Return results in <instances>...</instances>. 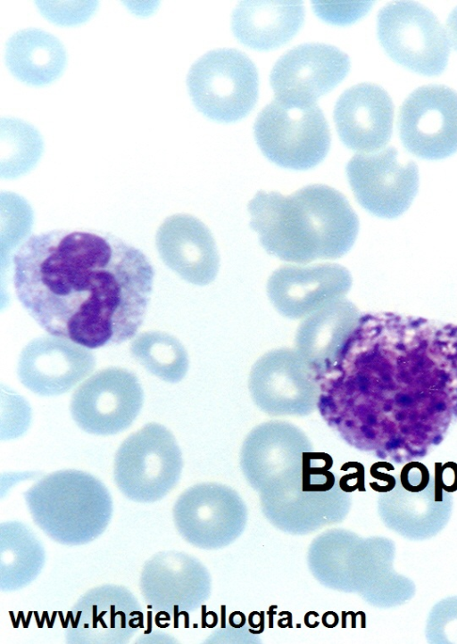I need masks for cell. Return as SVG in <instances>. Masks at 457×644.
I'll list each match as a JSON object with an SVG mask.
<instances>
[{
    "label": "cell",
    "mask_w": 457,
    "mask_h": 644,
    "mask_svg": "<svg viewBox=\"0 0 457 644\" xmlns=\"http://www.w3.org/2000/svg\"><path fill=\"white\" fill-rule=\"evenodd\" d=\"M43 151V140L32 125L16 118L0 119L1 177L16 178L29 170Z\"/></svg>",
    "instance_id": "cell-25"
},
{
    "label": "cell",
    "mask_w": 457,
    "mask_h": 644,
    "mask_svg": "<svg viewBox=\"0 0 457 644\" xmlns=\"http://www.w3.org/2000/svg\"><path fill=\"white\" fill-rule=\"evenodd\" d=\"M317 378V409L347 443L397 463L423 457L457 422V325L361 314Z\"/></svg>",
    "instance_id": "cell-1"
},
{
    "label": "cell",
    "mask_w": 457,
    "mask_h": 644,
    "mask_svg": "<svg viewBox=\"0 0 457 644\" xmlns=\"http://www.w3.org/2000/svg\"><path fill=\"white\" fill-rule=\"evenodd\" d=\"M5 62L19 80L43 86L62 74L66 64V53L54 35L39 29H25L8 39Z\"/></svg>",
    "instance_id": "cell-22"
},
{
    "label": "cell",
    "mask_w": 457,
    "mask_h": 644,
    "mask_svg": "<svg viewBox=\"0 0 457 644\" xmlns=\"http://www.w3.org/2000/svg\"><path fill=\"white\" fill-rule=\"evenodd\" d=\"M378 36L387 54L413 71L434 76L447 65V33L436 15L417 2L383 6L378 14Z\"/></svg>",
    "instance_id": "cell-8"
},
{
    "label": "cell",
    "mask_w": 457,
    "mask_h": 644,
    "mask_svg": "<svg viewBox=\"0 0 457 644\" xmlns=\"http://www.w3.org/2000/svg\"><path fill=\"white\" fill-rule=\"evenodd\" d=\"M303 17L301 1H243L234 9L232 29L244 45L270 50L290 40Z\"/></svg>",
    "instance_id": "cell-21"
},
{
    "label": "cell",
    "mask_w": 457,
    "mask_h": 644,
    "mask_svg": "<svg viewBox=\"0 0 457 644\" xmlns=\"http://www.w3.org/2000/svg\"><path fill=\"white\" fill-rule=\"evenodd\" d=\"M35 524L64 545H82L99 537L113 511L111 494L94 475L75 469L49 474L24 492Z\"/></svg>",
    "instance_id": "cell-4"
},
{
    "label": "cell",
    "mask_w": 457,
    "mask_h": 644,
    "mask_svg": "<svg viewBox=\"0 0 457 644\" xmlns=\"http://www.w3.org/2000/svg\"><path fill=\"white\" fill-rule=\"evenodd\" d=\"M248 211L250 227L264 250L285 261L340 258L359 232V219L348 200L325 185H309L290 195L259 191Z\"/></svg>",
    "instance_id": "cell-3"
},
{
    "label": "cell",
    "mask_w": 457,
    "mask_h": 644,
    "mask_svg": "<svg viewBox=\"0 0 457 644\" xmlns=\"http://www.w3.org/2000/svg\"><path fill=\"white\" fill-rule=\"evenodd\" d=\"M361 316L357 307L344 297L326 304L300 323L295 349L317 377L335 364Z\"/></svg>",
    "instance_id": "cell-19"
},
{
    "label": "cell",
    "mask_w": 457,
    "mask_h": 644,
    "mask_svg": "<svg viewBox=\"0 0 457 644\" xmlns=\"http://www.w3.org/2000/svg\"><path fill=\"white\" fill-rule=\"evenodd\" d=\"M253 130L262 153L287 169L313 168L330 147L328 122L315 103L297 105L274 99L258 113Z\"/></svg>",
    "instance_id": "cell-5"
},
{
    "label": "cell",
    "mask_w": 457,
    "mask_h": 644,
    "mask_svg": "<svg viewBox=\"0 0 457 644\" xmlns=\"http://www.w3.org/2000/svg\"><path fill=\"white\" fill-rule=\"evenodd\" d=\"M248 387L254 404L270 416L305 417L317 410L319 381L295 349H274L259 358Z\"/></svg>",
    "instance_id": "cell-9"
},
{
    "label": "cell",
    "mask_w": 457,
    "mask_h": 644,
    "mask_svg": "<svg viewBox=\"0 0 457 644\" xmlns=\"http://www.w3.org/2000/svg\"><path fill=\"white\" fill-rule=\"evenodd\" d=\"M96 367V357L87 348L68 339L43 336L22 350L17 367L21 383L41 396L70 391Z\"/></svg>",
    "instance_id": "cell-16"
},
{
    "label": "cell",
    "mask_w": 457,
    "mask_h": 644,
    "mask_svg": "<svg viewBox=\"0 0 457 644\" xmlns=\"http://www.w3.org/2000/svg\"><path fill=\"white\" fill-rule=\"evenodd\" d=\"M144 627L137 598L120 585H103L83 594L69 613V643H125Z\"/></svg>",
    "instance_id": "cell-14"
},
{
    "label": "cell",
    "mask_w": 457,
    "mask_h": 644,
    "mask_svg": "<svg viewBox=\"0 0 457 644\" xmlns=\"http://www.w3.org/2000/svg\"><path fill=\"white\" fill-rule=\"evenodd\" d=\"M40 12L50 21L60 25H74L87 21L95 12L97 2L37 1Z\"/></svg>",
    "instance_id": "cell-26"
},
{
    "label": "cell",
    "mask_w": 457,
    "mask_h": 644,
    "mask_svg": "<svg viewBox=\"0 0 457 644\" xmlns=\"http://www.w3.org/2000/svg\"><path fill=\"white\" fill-rule=\"evenodd\" d=\"M187 83L198 111L218 121L245 117L258 99L257 69L235 48H219L201 56L191 66Z\"/></svg>",
    "instance_id": "cell-6"
},
{
    "label": "cell",
    "mask_w": 457,
    "mask_h": 644,
    "mask_svg": "<svg viewBox=\"0 0 457 644\" xmlns=\"http://www.w3.org/2000/svg\"><path fill=\"white\" fill-rule=\"evenodd\" d=\"M154 278L141 250L107 233L34 234L13 255V285L24 309L49 334L87 349L136 335Z\"/></svg>",
    "instance_id": "cell-2"
},
{
    "label": "cell",
    "mask_w": 457,
    "mask_h": 644,
    "mask_svg": "<svg viewBox=\"0 0 457 644\" xmlns=\"http://www.w3.org/2000/svg\"><path fill=\"white\" fill-rule=\"evenodd\" d=\"M191 557L175 550L160 551L144 565L141 594L153 610L176 615L191 609L198 595L199 573Z\"/></svg>",
    "instance_id": "cell-20"
},
{
    "label": "cell",
    "mask_w": 457,
    "mask_h": 644,
    "mask_svg": "<svg viewBox=\"0 0 457 644\" xmlns=\"http://www.w3.org/2000/svg\"><path fill=\"white\" fill-rule=\"evenodd\" d=\"M436 483L446 491L457 490V465L453 462L446 463L441 467L440 473H436Z\"/></svg>",
    "instance_id": "cell-29"
},
{
    "label": "cell",
    "mask_w": 457,
    "mask_h": 644,
    "mask_svg": "<svg viewBox=\"0 0 457 644\" xmlns=\"http://www.w3.org/2000/svg\"><path fill=\"white\" fill-rule=\"evenodd\" d=\"M350 70L348 55L323 43H306L288 50L270 75L275 99L286 103L314 104L334 88Z\"/></svg>",
    "instance_id": "cell-13"
},
{
    "label": "cell",
    "mask_w": 457,
    "mask_h": 644,
    "mask_svg": "<svg viewBox=\"0 0 457 644\" xmlns=\"http://www.w3.org/2000/svg\"><path fill=\"white\" fill-rule=\"evenodd\" d=\"M400 483L401 486L409 492H420L429 484L428 470L421 463L410 462L402 469Z\"/></svg>",
    "instance_id": "cell-28"
},
{
    "label": "cell",
    "mask_w": 457,
    "mask_h": 644,
    "mask_svg": "<svg viewBox=\"0 0 457 644\" xmlns=\"http://www.w3.org/2000/svg\"><path fill=\"white\" fill-rule=\"evenodd\" d=\"M398 130L403 146L427 159H444L457 152V93L443 85L412 91L402 103Z\"/></svg>",
    "instance_id": "cell-12"
},
{
    "label": "cell",
    "mask_w": 457,
    "mask_h": 644,
    "mask_svg": "<svg viewBox=\"0 0 457 644\" xmlns=\"http://www.w3.org/2000/svg\"><path fill=\"white\" fill-rule=\"evenodd\" d=\"M143 400V390L134 373L108 367L78 387L70 409L73 420L83 431L112 435L130 426L141 410Z\"/></svg>",
    "instance_id": "cell-11"
},
{
    "label": "cell",
    "mask_w": 457,
    "mask_h": 644,
    "mask_svg": "<svg viewBox=\"0 0 457 644\" xmlns=\"http://www.w3.org/2000/svg\"><path fill=\"white\" fill-rule=\"evenodd\" d=\"M394 105L386 91L372 83H361L345 90L334 109V120L341 141L361 153L379 151L392 135Z\"/></svg>",
    "instance_id": "cell-17"
},
{
    "label": "cell",
    "mask_w": 457,
    "mask_h": 644,
    "mask_svg": "<svg viewBox=\"0 0 457 644\" xmlns=\"http://www.w3.org/2000/svg\"><path fill=\"white\" fill-rule=\"evenodd\" d=\"M130 353L150 374L168 383H178L188 369V356L174 336L159 331L138 334L131 343Z\"/></svg>",
    "instance_id": "cell-24"
},
{
    "label": "cell",
    "mask_w": 457,
    "mask_h": 644,
    "mask_svg": "<svg viewBox=\"0 0 457 644\" xmlns=\"http://www.w3.org/2000/svg\"><path fill=\"white\" fill-rule=\"evenodd\" d=\"M180 449L163 425L146 424L128 436L114 459V481L128 499L141 503L160 500L177 484L182 470Z\"/></svg>",
    "instance_id": "cell-7"
},
{
    "label": "cell",
    "mask_w": 457,
    "mask_h": 644,
    "mask_svg": "<svg viewBox=\"0 0 457 644\" xmlns=\"http://www.w3.org/2000/svg\"><path fill=\"white\" fill-rule=\"evenodd\" d=\"M395 147L357 153L346 165V175L357 202L370 213L395 219L411 206L419 189V169L413 161H401Z\"/></svg>",
    "instance_id": "cell-10"
},
{
    "label": "cell",
    "mask_w": 457,
    "mask_h": 644,
    "mask_svg": "<svg viewBox=\"0 0 457 644\" xmlns=\"http://www.w3.org/2000/svg\"><path fill=\"white\" fill-rule=\"evenodd\" d=\"M449 42L457 50V6L451 12L446 21Z\"/></svg>",
    "instance_id": "cell-30"
},
{
    "label": "cell",
    "mask_w": 457,
    "mask_h": 644,
    "mask_svg": "<svg viewBox=\"0 0 457 644\" xmlns=\"http://www.w3.org/2000/svg\"><path fill=\"white\" fill-rule=\"evenodd\" d=\"M42 542L25 524L18 521L0 524V588L20 590L33 582L45 565Z\"/></svg>",
    "instance_id": "cell-23"
},
{
    "label": "cell",
    "mask_w": 457,
    "mask_h": 644,
    "mask_svg": "<svg viewBox=\"0 0 457 644\" xmlns=\"http://www.w3.org/2000/svg\"><path fill=\"white\" fill-rule=\"evenodd\" d=\"M156 247L163 262L191 284L208 285L218 274L220 256L212 234L191 215L168 218L157 231Z\"/></svg>",
    "instance_id": "cell-18"
},
{
    "label": "cell",
    "mask_w": 457,
    "mask_h": 644,
    "mask_svg": "<svg viewBox=\"0 0 457 644\" xmlns=\"http://www.w3.org/2000/svg\"><path fill=\"white\" fill-rule=\"evenodd\" d=\"M314 9L320 17L335 23H347L361 16L369 10L370 3L345 4L337 7L336 4L313 3Z\"/></svg>",
    "instance_id": "cell-27"
},
{
    "label": "cell",
    "mask_w": 457,
    "mask_h": 644,
    "mask_svg": "<svg viewBox=\"0 0 457 644\" xmlns=\"http://www.w3.org/2000/svg\"><path fill=\"white\" fill-rule=\"evenodd\" d=\"M352 282L348 269L339 264L284 265L270 277L267 293L282 316L298 319L344 298Z\"/></svg>",
    "instance_id": "cell-15"
}]
</instances>
